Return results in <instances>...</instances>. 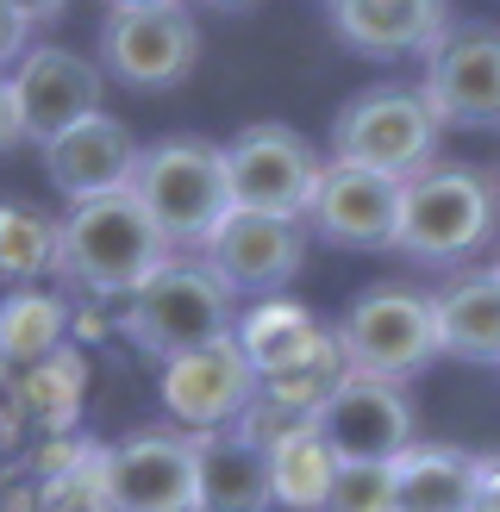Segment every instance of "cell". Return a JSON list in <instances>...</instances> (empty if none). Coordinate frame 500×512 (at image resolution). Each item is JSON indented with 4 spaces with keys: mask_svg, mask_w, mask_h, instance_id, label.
Masks as SVG:
<instances>
[{
    "mask_svg": "<svg viewBox=\"0 0 500 512\" xmlns=\"http://www.w3.org/2000/svg\"><path fill=\"white\" fill-rule=\"evenodd\" d=\"M157 394H163V413L182 431H219V425H238V413L250 406L257 369L238 350V338H213L200 350L169 356L157 375Z\"/></svg>",
    "mask_w": 500,
    "mask_h": 512,
    "instance_id": "14",
    "label": "cell"
},
{
    "mask_svg": "<svg viewBox=\"0 0 500 512\" xmlns=\"http://www.w3.org/2000/svg\"><path fill=\"white\" fill-rule=\"evenodd\" d=\"M69 344V300L50 288H7L0 300V381Z\"/></svg>",
    "mask_w": 500,
    "mask_h": 512,
    "instance_id": "23",
    "label": "cell"
},
{
    "mask_svg": "<svg viewBox=\"0 0 500 512\" xmlns=\"http://www.w3.org/2000/svg\"><path fill=\"white\" fill-rule=\"evenodd\" d=\"M138 207L157 219L169 250H207V238L232 213V175H225V144L207 138H157L138 150L132 169Z\"/></svg>",
    "mask_w": 500,
    "mask_h": 512,
    "instance_id": "4",
    "label": "cell"
},
{
    "mask_svg": "<svg viewBox=\"0 0 500 512\" xmlns=\"http://www.w3.org/2000/svg\"><path fill=\"white\" fill-rule=\"evenodd\" d=\"M419 94H425V107L438 113V125L500 132V25L450 19L444 38L425 50Z\"/></svg>",
    "mask_w": 500,
    "mask_h": 512,
    "instance_id": "7",
    "label": "cell"
},
{
    "mask_svg": "<svg viewBox=\"0 0 500 512\" xmlns=\"http://www.w3.org/2000/svg\"><path fill=\"white\" fill-rule=\"evenodd\" d=\"M57 238L63 219L25 200H0V288H38L57 269Z\"/></svg>",
    "mask_w": 500,
    "mask_h": 512,
    "instance_id": "25",
    "label": "cell"
},
{
    "mask_svg": "<svg viewBox=\"0 0 500 512\" xmlns=\"http://www.w3.org/2000/svg\"><path fill=\"white\" fill-rule=\"evenodd\" d=\"M7 7H13L25 25H50V19H63V13H69V0H7Z\"/></svg>",
    "mask_w": 500,
    "mask_h": 512,
    "instance_id": "32",
    "label": "cell"
},
{
    "mask_svg": "<svg viewBox=\"0 0 500 512\" xmlns=\"http://www.w3.org/2000/svg\"><path fill=\"white\" fill-rule=\"evenodd\" d=\"M269 450L238 425L194 431V512H269Z\"/></svg>",
    "mask_w": 500,
    "mask_h": 512,
    "instance_id": "18",
    "label": "cell"
},
{
    "mask_svg": "<svg viewBox=\"0 0 500 512\" xmlns=\"http://www.w3.org/2000/svg\"><path fill=\"white\" fill-rule=\"evenodd\" d=\"M19 144V119H13V94H7V75H0V157Z\"/></svg>",
    "mask_w": 500,
    "mask_h": 512,
    "instance_id": "33",
    "label": "cell"
},
{
    "mask_svg": "<svg viewBox=\"0 0 500 512\" xmlns=\"http://www.w3.org/2000/svg\"><path fill=\"white\" fill-rule=\"evenodd\" d=\"M0 388H7V400L25 413V425H32L38 438H50V431H75V419H82V394H88V363H82V350L63 344L57 356L7 375Z\"/></svg>",
    "mask_w": 500,
    "mask_h": 512,
    "instance_id": "21",
    "label": "cell"
},
{
    "mask_svg": "<svg viewBox=\"0 0 500 512\" xmlns=\"http://www.w3.org/2000/svg\"><path fill=\"white\" fill-rule=\"evenodd\" d=\"M169 238L157 232V219L138 207L132 188L100 194V200H75L57 238V275L75 281L88 300H125L138 281L169 263Z\"/></svg>",
    "mask_w": 500,
    "mask_h": 512,
    "instance_id": "3",
    "label": "cell"
},
{
    "mask_svg": "<svg viewBox=\"0 0 500 512\" xmlns=\"http://www.w3.org/2000/svg\"><path fill=\"white\" fill-rule=\"evenodd\" d=\"M344 375H350V363H344V350H338V338H332V325H325V338H319L307 356H300V363L263 375V381H257V394L275 400V406H288V413H300V419H313L319 406L338 394V381H344Z\"/></svg>",
    "mask_w": 500,
    "mask_h": 512,
    "instance_id": "26",
    "label": "cell"
},
{
    "mask_svg": "<svg viewBox=\"0 0 500 512\" xmlns=\"http://www.w3.org/2000/svg\"><path fill=\"white\" fill-rule=\"evenodd\" d=\"M325 512H394V463H338Z\"/></svg>",
    "mask_w": 500,
    "mask_h": 512,
    "instance_id": "27",
    "label": "cell"
},
{
    "mask_svg": "<svg viewBox=\"0 0 500 512\" xmlns=\"http://www.w3.org/2000/svg\"><path fill=\"white\" fill-rule=\"evenodd\" d=\"M319 438L338 450V463H400L419 444V413L400 381L344 375L338 394L313 413Z\"/></svg>",
    "mask_w": 500,
    "mask_h": 512,
    "instance_id": "11",
    "label": "cell"
},
{
    "mask_svg": "<svg viewBox=\"0 0 500 512\" xmlns=\"http://www.w3.org/2000/svg\"><path fill=\"white\" fill-rule=\"evenodd\" d=\"M319 157L294 125H244L225 144V175H232V207L244 213H275V219H307L313 188H319Z\"/></svg>",
    "mask_w": 500,
    "mask_h": 512,
    "instance_id": "9",
    "label": "cell"
},
{
    "mask_svg": "<svg viewBox=\"0 0 500 512\" xmlns=\"http://www.w3.org/2000/svg\"><path fill=\"white\" fill-rule=\"evenodd\" d=\"M438 132H444V125H438L432 107H425L419 88L382 82V88H363L357 100L338 107V119H332V157L407 182V175H419L425 163H438Z\"/></svg>",
    "mask_w": 500,
    "mask_h": 512,
    "instance_id": "6",
    "label": "cell"
},
{
    "mask_svg": "<svg viewBox=\"0 0 500 512\" xmlns=\"http://www.w3.org/2000/svg\"><path fill=\"white\" fill-rule=\"evenodd\" d=\"M232 325H238V294L213 275V263L200 250L157 263L119 300V338L144 350L150 363H169L182 350L232 338Z\"/></svg>",
    "mask_w": 500,
    "mask_h": 512,
    "instance_id": "2",
    "label": "cell"
},
{
    "mask_svg": "<svg viewBox=\"0 0 500 512\" xmlns=\"http://www.w3.org/2000/svg\"><path fill=\"white\" fill-rule=\"evenodd\" d=\"M100 488L113 512H194V431H125L100 456Z\"/></svg>",
    "mask_w": 500,
    "mask_h": 512,
    "instance_id": "10",
    "label": "cell"
},
{
    "mask_svg": "<svg viewBox=\"0 0 500 512\" xmlns=\"http://www.w3.org/2000/svg\"><path fill=\"white\" fill-rule=\"evenodd\" d=\"M332 481H338V450L319 438V425H294V431H282V438L269 444L275 506H288V512H325Z\"/></svg>",
    "mask_w": 500,
    "mask_h": 512,
    "instance_id": "24",
    "label": "cell"
},
{
    "mask_svg": "<svg viewBox=\"0 0 500 512\" xmlns=\"http://www.w3.org/2000/svg\"><path fill=\"white\" fill-rule=\"evenodd\" d=\"M38 512H113L107 488H100V463L75 469V475H57V481H38Z\"/></svg>",
    "mask_w": 500,
    "mask_h": 512,
    "instance_id": "28",
    "label": "cell"
},
{
    "mask_svg": "<svg viewBox=\"0 0 500 512\" xmlns=\"http://www.w3.org/2000/svg\"><path fill=\"white\" fill-rule=\"evenodd\" d=\"M450 25V0H332V32L369 63L425 57Z\"/></svg>",
    "mask_w": 500,
    "mask_h": 512,
    "instance_id": "17",
    "label": "cell"
},
{
    "mask_svg": "<svg viewBox=\"0 0 500 512\" xmlns=\"http://www.w3.org/2000/svg\"><path fill=\"white\" fill-rule=\"evenodd\" d=\"M307 225L338 244V250H394V225H400V182L394 175H375L357 163H325Z\"/></svg>",
    "mask_w": 500,
    "mask_h": 512,
    "instance_id": "15",
    "label": "cell"
},
{
    "mask_svg": "<svg viewBox=\"0 0 500 512\" xmlns=\"http://www.w3.org/2000/svg\"><path fill=\"white\" fill-rule=\"evenodd\" d=\"M500 232V175L482 163H425L400 182L394 250L425 269H457Z\"/></svg>",
    "mask_w": 500,
    "mask_h": 512,
    "instance_id": "1",
    "label": "cell"
},
{
    "mask_svg": "<svg viewBox=\"0 0 500 512\" xmlns=\"http://www.w3.org/2000/svg\"><path fill=\"white\" fill-rule=\"evenodd\" d=\"M7 94H13V119L25 144H50L57 132L82 125L88 113H100L107 100V69L69 44H32L25 57L7 69Z\"/></svg>",
    "mask_w": 500,
    "mask_h": 512,
    "instance_id": "8",
    "label": "cell"
},
{
    "mask_svg": "<svg viewBox=\"0 0 500 512\" xmlns=\"http://www.w3.org/2000/svg\"><path fill=\"white\" fill-rule=\"evenodd\" d=\"M475 506H488V512H500V450H488V456H475Z\"/></svg>",
    "mask_w": 500,
    "mask_h": 512,
    "instance_id": "30",
    "label": "cell"
},
{
    "mask_svg": "<svg viewBox=\"0 0 500 512\" xmlns=\"http://www.w3.org/2000/svg\"><path fill=\"white\" fill-rule=\"evenodd\" d=\"M332 338L344 350L350 375H375V381H400L425 375L438 363V313L432 294L407 288V281H375L344 306V319L332 325Z\"/></svg>",
    "mask_w": 500,
    "mask_h": 512,
    "instance_id": "5",
    "label": "cell"
},
{
    "mask_svg": "<svg viewBox=\"0 0 500 512\" xmlns=\"http://www.w3.org/2000/svg\"><path fill=\"white\" fill-rule=\"evenodd\" d=\"M138 138L125 132V119H113L107 107L88 113L82 125H69L44 144V175L69 207L75 200H100V194H119L132 188V169H138Z\"/></svg>",
    "mask_w": 500,
    "mask_h": 512,
    "instance_id": "16",
    "label": "cell"
},
{
    "mask_svg": "<svg viewBox=\"0 0 500 512\" xmlns=\"http://www.w3.org/2000/svg\"><path fill=\"white\" fill-rule=\"evenodd\" d=\"M475 512H488V506H475Z\"/></svg>",
    "mask_w": 500,
    "mask_h": 512,
    "instance_id": "36",
    "label": "cell"
},
{
    "mask_svg": "<svg viewBox=\"0 0 500 512\" xmlns=\"http://www.w3.org/2000/svg\"><path fill=\"white\" fill-rule=\"evenodd\" d=\"M107 13H150V7H188V0H100Z\"/></svg>",
    "mask_w": 500,
    "mask_h": 512,
    "instance_id": "34",
    "label": "cell"
},
{
    "mask_svg": "<svg viewBox=\"0 0 500 512\" xmlns=\"http://www.w3.org/2000/svg\"><path fill=\"white\" fill-rule=\"evenodd\" d=\"M0 512H38V481L32 475H25V481L0 475Z\"/></svg>",
    "mask_w": 500,
    "mask_h": 512,
    "instance_id": "31",
    "label": "cell"
},
{
    "mask_svg": "<svg viewBox=\"0 0 500 512\" xmlns=\"http://www.w3.org/2000/svg\"><path fill=\"white\" fill-rule=\"evenodd\" d=\"M200 63V25L188 7L107 13L100 25V69L125 88H175Z\"/></svg>",
    "mask_w": 500,
    "mask_h": 512,
    "instance_id": "12",
    "label": "cell"
},
{
    "mask_svg": "<svg viewBox=\"0 0 500 512\" xmlns=\"http://www.w3.org/2000/svg\"><path fill=\"white\" fill-rule=\"evenodd\" d=\"M0 475H7V469H0Z\"/></svg>",
    "mask_w": 500,
    "mask_h": 512,
    "instance_id": "37",
    "label": "cell"
},
{
    "mask_svg": "<svg viewBox=\"0 0 500 512\" xmlns=\"http://www.w3.org/2000/svg\"><path fill=\"white\" fill-rule=\"evenodd\" d=\"M25 50H32V25H25L7 0H0V69H13Z\"/></svg>",
    "mask_w": 500,
    "mask_h": 512,
    "instance_id": "29",
    "label": "cell"
},
{
    "mask_svg": "<svg viewBox=\"0 0 500 512\" xmlns=\"http://www.w3.org/2000/svg\"><path fill=\"white\" fill-rule=\"evenodd\" d=\"M232 338H238V350L250 356V369H257V381H263V375H275V369L300 363V356L325 338V325H319L300 300L269 294V300H250L244 313H238Z\"/></svg>",
    "mask_w": 500,
    "mask_h": 512,
    "instance_id": "22",
    "label": "cell"
},
{
    "mask_svg": "<svg viewBox=\"0 0 500 512\" xmlns=\"http://www.w3.org/2000/svg\"><path fill=\"white\" fill-rule=\"evenodd\" d=\"M200 7H213V13H244V7H257V0H200Z\"/></svg>",
    "mask_w": 500,
    "mask_h": 512,
    "instance_id": "35",
    "label": "cell"
},
{
    "mask_svg": "<svg viewBox=\"0 0 500 512\" xmlns=\"http://www.w3.org/2000/svg\"><path fill=\"white\" fill-rule=\"evenodd\" d=\"M200 256L213 263V275L232 294L269 300V294H282L288 281L300 275V263H307V219H275V213L232 207Z\"/></svg>",
    "mask_w": 500,
    "mask_h": 512,
    "instance_id": "13",
    "label": "cell"
},
{
    "mask_svg": "<svg viewBox=\"0 0 500 512\" xmlns=\"http://www.w3.org/2000/svg\"><path fill=\"white\" fill-rule=\"evenodd\" d=\"M394 512H475V450L413 444L394 463Z\"/></svg>",
    "mask_w": 500,
    "mask_h": 512,
    "instance_id": "20",
    "label": "cell"
},
{
    "mask_svg": "<svg viewBox=\"0 0 500 512\" xmlns=\"http://www.w3.org/2000/svg\"><path fill=\"white\" fill-rule=\"evenodd\" d=\"M432 313H438V350L444 356L500 369V263L450 275L432 294Z\"/></svg>",
    "mask_w": 500,
    "mask_h": 512,
    "instance_id": "19",
    "label": "cell"
}]
</instances>
